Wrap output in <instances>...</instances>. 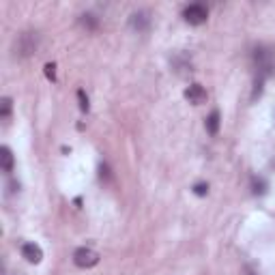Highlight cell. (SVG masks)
Masks as SVG:
<instances>
[{
	"label": "cell",
	"mask_w": 275,
	"mask_h": 275,
	"mask_svg": "<svg viewBox=\"0 0 275 275\" xmlns=\"http://www.w3.org/2000/svg\"><path fill=\"white\" fill-rule=\"evenodd\" d=\"M251 61H254V67H256V78L267 80L269 75H273V71H275V54H273V50L256 48L254 54H251Z\"/></svg>",
	"instance_id": "1"
},
{
	"label": "cell",
	"mask_w": 275,
	"mask_h": 275,
	"mask_svg": "<svg viewBox=\"0 0 275 275\" xmlns=\"http://www.w3.org/2000/svg\"><path fill=\"white\" fill-rule=\"evenodd\" d=\"M39 32H24V34H20L15 41V54L17 56H22V58H26V56H31L34 50L39 48Z\"/></svg>",
	"instance_id": "2"
},
{
	"label": "cell",
	"mask_w": 275,
	"mask_h": 275,
	"mask_svg": "<svg viewBox=\"0 0 275 275\" xmlns=\"http://www.w3.org/2000/svg\"><path fill=\"white\" fill-rule=\"evenodd\" d=\"M183 17H185L187 24L200 26V24H204V22H207L209 9L204 7V4H200V2H194V4H189V7L183 9Z\"/></svg>",
	"instance_id": "3"
},
{
	"label": "cell",
	"mask_w": 275,
	"mask_h": 275,
	"mask_svg": "<svg viewBox=\"0 0 275 275\" xmlns=\"http://www.w3.org/2000/svg\"><path fill=\"white\" fill-rule=\"evenodd\" d=\"M73 262H75V267H80V269H91L99 262V254L91 247H80L73 251Z\"/></svg>",
	"instance_id": "4"
},
{
	"label": "cell",
	"mask_w": 275,
	"mask_h": 275,
	"mask_svg": "<svg viewBox=\"0 0 275 275\" xmlns=\"http://www.w3.org/2000/svg\"><path fill=\"white\" fill-rule=\"evenodd\" d=\"M129 26H131V31H136L138 34L149 32V28H151V13H149V11H136V13H131Z\"/></svg>",
	"instance_id": "5"
},
{
	"label": "cell",
	"mask_w": 275,
	"mask_h": 275,
	"mask_svg": "<svg viewBox=\"0 0 275 275\" xmlns=\"http://www.w3.org/2000/svg\"><path fill=\"white\" fill-rule=\"evenodd\" d=\"M22 256H24L31 265H39V262L43 260V249H41L37 243H24L22 245Z\"/></svg>",
	"instance_id": "6"
},
{
	"label": "cell",
	"mask_w": 275,
	"mask_h": 275,
	"mask_svg": "<svg viewBox=\"0 0 275 275\" xmlns=\"http://www.w3.org/2000/svg\"><path fill=\"white\" fill-rule=\"evenodd\" d=\"M172 67H174V71H177L179 75H185V73H191V71H194L191 58L187 56V54H183V52L174 54V58H172Z\"/></svg>",
	"instance_id": "7"
},
{
	"label": "cell",
	"mask_w": 275,
	"mask_h": 275,
	"mask_svg": "<svg viewBox=\"0 0 275 275\" xmlns=\"http://www.w3.org/2000/svg\"><path fill=\"white\" fill-rule=\"evenodd\" d=\"M185 99L194 105H200V103L207 101V91H204L200 84H191V86L185 89Z\"/></svg>",
	"instance_id": "8"
},
{
	"label": "cell",
	"mask_w": 275,
	"mask_h": 275,
	"mask_svg": "<svg viewBox=\"0 0 275 275\" xmlns=\"http://www.w3.org/2000/svg\"><path fill=\"white\" fill-rule=\"evenodd\" d=\"M13 163H15V159H13L11 149L9 146H2L0 149V166H2V172H7V174L13 172Z\"/></svg>",
	"instance_id": "9"
},
{
	"label": "cell",
	"mask_w": 275,
	"mask_h": 275,
	"mask_svg": "<svg viewBox=\"0 0 275 275\" xmlns=\"http://www.w3.org/2000/svg\"><path fill=\"white\" fill-rule=\"evenodd\" d=\"M204 127H207L209 136H217V131H219V112H217V110H213V112L207 116Z\"/></svg>",
	"instance_id": "10"
},
{
	"label": "cell",
	"mask_w": 275,
	"mask_h": 275,
	"mask_svg": "<svg viewBox=\"0 0 275 275\" xmlns=\"http://www.w3.org/2000/svg\"><path fill=\"white\" fill-rule=\"evenodd\" d=\"M267 189H269V185H267V181L262 177H254V179H251V191H254V196H265Z\"/></svg>",
	"instance_id": "11"
},
{
	"label": "cell",
	"mask_w": 275,
	"mask_h": 275,
	"mask_svg": "<svg viewBox=\"0 0 275 275\" xmlns=\"http://www.w3.org/2000/svg\"><path fill=\"white\" fill-rule=\"evenodd\" d=\"M80 24L84 26L86 31H95L97 24H99V20H97V17L92 15V13H84V15L80 17Z\"/></svg>",
	"instance_id": "12"
},
{
	"label": "cell",
	"mask_w": 275,
	"mask_h": 275,
	"mask_svg": "<svg viewBox=\"0 0 275 275\" xmlns=\"http://www.w3.org/2000/svg\"><path fill=\"white\" fill-rule=\"evenodd\" d=\"M11 108H13V101H11L9 97H4L2 101H0V119H2V121H9Z\"/></svg>",
	"instance_id": "13"
},
{
	"label": "cell",
	"mask_w": 275,
	"mask_h": 275,
	"mask_svg": "<svg viewBox=\"0 0 275 275\" xmlns=\"http://www.w3.org/2000/svg\"><path fill=\"white\" fill-rule=\"evenodd\" d=\"M78 101H80V110H82V112H89L91 103H89V97H86L84 89H80V91H78Z\"/></svg>",
	"instance_id": "14"
},
{
	"label": "cell",
	"mask_w": 275,
	"mask_h": 275,
	"mask_svg": "<svg viewBox=\"0 0 275 275\" xmlns=\"http://www.w3.org/2000/svg\"><path fill=\"white\" fill-rule=\"evenodd\" d=\"M262 86H265V80H262V78H256V80H254V92H251V101H256V99L262 95Z\"/></svg>",
	"instance_id": "15"
},
{
	"label": "cell",
	"mask_w": 275,
	"mask_h": 275,
	"mask_svg": "<svg viewBox=\"0 0 275 275\" xmlns=\"http://www.w3.org/2000/svg\"><path fill=\"white\" fill-rule=\"evenodd\" d=\"M43 69H45V78H48L50 82H56V65L54 62H48Z\"/></svg>",
	"instance_id": "16"
},
{
	"label": "cell",
	"mask_w": 275,
	"mask_h": 275,
	"mask_svg": "<svg viewBox=\"0 0 275 275\" xmlns=\"http://www.w3.org/2000/svg\"><path fill=\"white\" fill-rule=\"evenodd\" d=\"M194 194H196V196H207V194H209V185H207V183H198V185H194Z\"/></svg>",
	"instance_id": "17"
},
{
	"label": "cell",
	"mask_w": 275,
	"mask_h": 275,
	"mask_svg": "<svg viewBox=\"0 0 275 275\" xmlns=\"http://www.w3.org/2000/svg\"><path fill=\"white\" fill-rule=\"evenodd\" d=\"M15 191H20V183L17 181H9V194H15Z\"/></svg>",
	"instance_id": "18"
}]
</instances>
